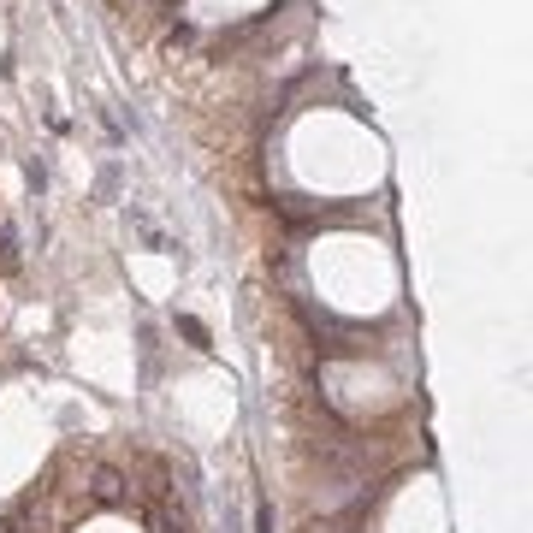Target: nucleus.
Here are the masks:
<instances>
[{
	"label": "nucleus",
	"instance_id": "obj_1",
	"mask_svg": "<svg viewBox=\"0 0 533 533\" xmlns=\"http://www.w3.org/2000/svg\"><path fill=\"white\" fill-rule=\"evenodd\" d=\"M178 326H184V338H190L196 350H207V332H202V320H178Z\"/></svg>",
	"mask_w": 533,
	"mask_h": 533
}]
</instances>
